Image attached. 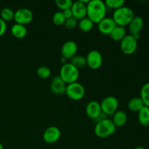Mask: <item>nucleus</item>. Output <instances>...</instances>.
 <instances>
[{"mask_svg":"<svg viewBox=\"0 0 149 149\" xmlns=\"http://www.w3.org/2000/svg\"><path fill=\"white\" fill-rule=\"evenodd\" d=\"M7 30V23L0 17V36H3Z\"/></svg>","mask_w":149,"mask_h":149,"instance_id":"7c9ffc66","label":"nucleus"},{"mask_svg":"<svg viewBox=\"0 0 149 149\" xmlns=\"http://www.w3.org/2000/svg\"><path fill=\"white\" fill-rule=\"evenodd\" d=\"M126 29L125 27L116 26L111 33L110 36L111 39L115 42H121L126 36Z\"/></svg>","mask_w":149,"mask_h":149,"instance_id":"aec40b11","label":"nucleus"},{"mask_svg":"<svg viewBox=\"0 0 149 149\" xmlns=\"http://www.w3.org/2000/svg\"><path fill=\"white\" fill-rule=\"evenodd\" d=\"M77 24H78L77 20H76L74 17H71V18L66 19L65 20L64 26H65V29H68V30H73L74 29H75Z\"/></svg>","mask_w":149,"mask_h":149,"instance_id":"c756f323","label":"nucleus"},{"mask_svg":"<svg viewBox=\"0 0 149 149\" xmlns=\"http://www.w3.org/2000/svg\"><path fill=\"white\" fill-rule=\"evenodd\" d=\"M78 26L81 31L89 32L93 29L94 23L90 19H89L88 17H86L79 20V22L78 23Z\"/></svg>","mask_w":149,"mask_h":149,"instance_id":"4be33fe9","label":"nucleus"},{"mask_svg":"<svg viewBox=\"0 0 149 149\" xmlns=\"http://www.w3.org/2000/svg\"><path fill=\"white\" fill-rule=\"evenodd\" d=\"M66 84L62 80L59 76H56L52 79L50 84V90L52 93L57 95H62L65 94Z\"/></svg>","mask_w":149,"mask_h":149,"instance_id":"2eb2a0df","label":"nucleus"},{"mask_svg":"<svg viewBox=\"0 0 149 149\" xmlns=\"http://www.w3.org/2000/svg\"><path fill=\"white\" fill-rule=\"evenodd\" d=\"M63 14L64 17H65V19H69V18H71V17H73V14L71 9H68V10H63Z\"/></svg>","mask_w":149,"mask_h":149,"instance_id":"2f4dec72","label":"nucleus"},{"mask_svg":"<svg viewBox=\"0 0 149 149\" xmlns=\"http://www.w3.org/2000/svg\"><path fill=\"white\" fill-rule=\"evenodd\" d=\"M98 30L104 35H110L112 31L116 28V24L112 17H105L98 23Z\"/></svg>","mask_w":149,"mask_h":149,"instance_id":"dca6fc26","label":"nucleus"},{"mask_svg":"<svg viewBox=\"0 0 149 149\" xmlns=\"http://www.w3.org/2000/svg\"><path fill=\"white\" fill-rule=\"evenodd\" d=\"M125 4V1L124 0H106L105 1L106 7H109L115 10L124 7Z\"/></svg>","mask_w":149,"mask_h":149,"instance_id":"393cba45","label":"nucleus"},{"mask_svg":"<svg viewBox=\"0 0 149 149\" xmlns=\"http://www.w3.org/2000/svg\"><path fill=\"white\" fill-rule=\"evenodd\" d=\"M66 61L67 60L65 59V58H61V62H63V63H64V64L65 63H66Z\"/></svg>","mask_w":149,"mask_h":149,"instance_id":"473e14b6","label":"nucleus"},{"mask_svg":"<svg viewBox=\"0 0 149 149\" xmlns=\"http://www.w3.org/2000/svg\"><path fill=\"white\" fill-rule=\"evenodd\" d=\"M127 106L131 111L139 112L145 106V105L141 97H135L129 100Z\"/></svg>","mask_w":149,"mask_h":149,"instance_id":"a211bd4d","label":"nucleus"},{"mask_svg":"<svg viewBox=\"0 0 149 149\" xmlns=\"http://www.w3.org/2000/svg\"><path fill=\"white\" fill-rule=\"evenodd\" d=\"M141 98L145 106L149 107V82L143 84L141 90Z\"/></svg>","mask_w":149,"mask_h":149,"instance_id":"b1692460","label":"nucleus"},{"mask_svg":"<svg viewBox=\"0 0 149 149\" xmlns=\"http://www.w3.org/2000/svg\"><path fill=\"white\" fill-rule=\"evenodd\" d=\"M65 17H64L63 12H56L55 14L53 15L52 17V22L55 26H61L64 25L65 22Z\"/></svg>","mask_w":149,"mask_h":149,"instance_id":"bb28decb","label":"nucleus"},{"mask_svg":"<svg viewBox=\"0 0 149 149\" xmlns=\"http://www.w3.org/2000/svg\"><path fill=\"white\" fill-rule=\"evenodd\" d=\"M0 149H4V146H3V145L1 143H0Z\"/></svg>","mask_w":149,"mask_h":149,"instance_id":"f704fd0d","label":"nucleus"},{"mask_svg":"<svg viewBox=\"0 0 149 149\" xmlns=\"http://www.w3.org/2000/svg\"><path fill=\"white\" fill-rule=\"evenodd\" d=\"M138 121L144 127L149 126V107L144 106L138 112Z\"/></svg>","mask_w":149,"mask_h":149,"instance_id":"412c9836","label":"nucleus"},{"mask_svg":"<svg viewBox=\"0 0 149 149\" xmlns=\"http://www.w3.org/2000/svg\"><path fill=\"white\" fill-rule=\"evenodd\" d=\"M14 14L15 12L12 9L5 7V8H3L1 10L0 15H1V18L6 22L14 19Z\"/></svg>","mask_w":149,"mask_h":149,"instance_id":"a878e982","label":"nucleus"},{"mask_svg":"<svg viewBox=\"0 0 149 149\" xmlns=\"http://www.w3.org/2000/svg\"><path fill=\"white\" fill-rule=\"evenodd\" d=\"M59 77L67 84L77 82L79 77V70L71 63H66L61 68Z\"/></svg>","mask_w":149,"mask_h":149,"instance_id":"20e7f679","label":"nucleus"},{"mask_svg":"<svg viewBox=\"0 0 149 149\" xmlns=\"http://www.w3.org/2000/svg\"><path fill=\"white\" fill-rule=\"evenodd\" d=\"M78 50L77 45L73 41H67L61 47V55L63 58L66 60L71 59L77 54Z\"/></svg>","mask_w":149,"mask_h":149,"instance_id":"ddd939ff","label":"nucleus"},{"mask_svg":"<svg viewBox=\"0 0 149 149\" xmlns=\"http://www.w3.org/2000/svg\"><path fill=\"white\" fill-rule=\"evenodd\" d=\"M116 127L112 120L104 119L96 123L95 127V134L100 138H105L111 136L116 132Z\"/></svg>","mask_w":149,"mask_h":149,"instance_id":"7ed1b4c3","label":"nucleus"},{"mask_svg":"<svg viewBox=\"0 0 149 149\" xmlns=\"http://www.w3.org/2000/svg\"><path fill=\"white\" fill-rule=\"evenodd\" d=\"M144 22L141 16H135L130 23L129 31L130 35L133 36L137 39H139L140 33L143 28Z\"/></svg>","mask_w":149,"mask_h":149,"instance_id":"f8f14e48","label":"nucleus"},{"mask_svg":"<svg viewBox=\"0 0 149 149\" xmlns=\"http://www.w3.org/2000/svg\"><path fill=\"white\" fill-rule=\"evenodd\" d=\"M33 19V13L27 8H20L15 12L14 20L17 24L26 26L29 24Z\"/></svg>","mask_w":149,"mask_h":149,"instance_id":"6e6552de","label":"nucleus"},{"mask_svg":"<svg viewBox=\"0 0 149 149\" xmlns=\"http://www.w3.org/2000/svg\"><path fill=\"white\" fill-rule=\"evenodd\" d=\"M112 122L116 127H121L127 123V115L123 111H117L113 113Z\"/></svg>","mask_w":149,"mask_h":149,"instance_id":"f3484780","label":"nucleus"},{"mask_svg":"<svg viewBox=\"0 0 149 149\" xmlns=\"http://www.w3.org/2000/svg\"><path fill=\"white\" fill-rule=\"evenodd\" d=\"M134 17L135 15L133 10L130 7L124 6L113 12L112 18L114 20L116 26L125 27L130 24Z\"/></svg>","mask_w":149,"mask_h":149,"instance_id":"f03ea898","label":"nucleus"},{"mask_svg":"<svg viewBox=\"0 0 149 149\" xmlns=\"http://www.w3.org/2000/svg\"><path fill=\"white\" fill-rule=\"evenodd\" d=\"M61 135V132L59 128L55 126H51L47 128L44 132L43 140L47 143H55L58 141Z\"/></svg>","mask_w":149,"mask_h":149,"instance_id":"9b49d317","label":"nucleus"},{"mask_svg":"<svg viewBox=\"0 0 149 149\" xmlns=\"http://www.w3.org/2000/svg\"><path fill=\"white\" fill-rule=\"evenodd\" d=\"M89 1H76L73 3L71 10L73 17L76 20H81L87 17V4Z\"/></svg>","mask_w":149,"mask_h":149,"instance_id":"1a4fd4ad","label":"nucleus"},{"mask_svg":"<svg viewBox=\"0 0 149 149\" xmlns=\"http://www.w3.org/2000/svg\"><path fill=\"white\" fill-rule=\"evenodd\" d=\"M74 1L72 0H56L55 4L58 6V7L63 11L68 9H71L73 5Z\"/></svg>","mask_w":149,"mask_h":149,"instance_id":"c85d7f7f","label":"nucleus"},{"mask_svg":"<svg viewBox=\"0 0 149 149\" xmlns=\"http://www.w3.org/2000/svg\"><path fill=\"white\" fill-rule=\"evenodd\" d=\"M87 65L93 70L98 69L103 64V57L97 50H91L88 52L87 57Z\"/></svg>","mask_w":149,"mask_h":149,"instance_id":"9d476101","label":"nucleus"},{"mask_svg":"<svg viewBox=\"0 0 149 149\" xmlns=\"http://www.w3.org/2000/svg\"><path fill=\"white\" fill-rule=\"evenodd\" d=\"M135 149H146V148H143V147H142V146H138V147H136Z\"/></svg>","mask_w":149,"mask_h":149,"instance_id":"72a5a7b5","label":"nucleus"},{"mask_svg":"<svg viewBox=\"0 0 149 149\" xmlns=\"http://www.w3.org/2000/svg\"><path fill=\"white\" fill-rule=\"evenodd\" d=\"M71 63L78 69L84 68L87 65L86 57L83 56V55H75L74 58L71 59Z\"/></svg>","mask_w":149,"mask_h":149,"instance_id":"5701e85b","label":"nucleus"},{"mask_svg":"<svg viewBox=\"0 0 149 149\" xmlns=\"http://www.w3.org/2000/svg\"><path fill=\"white\" fill-rule=\"evenodd\" d=\"M27 29H26V26H23V25L15 24L13 25L11 28V33L14 37L17 38V39H23L27 34Z\"/></svg>","mask_w":149,"mask_h":149,"instance_id":"6ab92c4d","label":"nucleus"},{"mask_svg":"<svg viewBox=\"0 0 149 149\" xmlns=\"http://www.w3.org/2000/svg\"><path fill=\"white\" fill-rule=\"evenodd\" d=\"M36 74L39 78L45 79H47L50 77L51 70L47 66H41L36 70Z\"/></svg>","mask_w":149,"mask_h":149,"instance_id":"cd10ccee","label":"nucleus"},{"mask_svg":"<svg viewBox=\"0 0 149 149\" xmlns=\"http://www.w3.org/2000/svg\"><path fill=\"white\" fill-rule=\"evenodd\" d=\"M86 113L90 119L97 120V118L103 113L100 103L95 100H93L87 103L86 106Z\"/></svg>","mask_w":149,"mask_h":149,"instance_id":"4468645a","label":"nucleus"},{"mask_svg":"<svg viewBox=\"0 0 149 149\" xmlns=\"http://www.w3.org/2000/svg\"><path fill=\"white\" fill-rule=\"evenodd\" d=\"M120 47L125 55H132L138 48V39L130 34L126 35V36L121 41Z\"/></svg>","mask_w":149,"mask_h":149,"instance_id":"423d86ee","label":"nucleus"},{"mask_svg":"<svg viewBox=\"0 0 149 149\" xmlns=\"http://www.w3.org/2000/svg\"><path fill=\"white\" fill-rule=\"evenodd\" d=\"M65 95L73 100H80L85 95V89L79 82L71 83L67 85Z\"/></svg>","mask_w":149,"mask_h":149,"instance_id":"39448f33","label":"nucleus"},{"mask_svg":"<svg viewBox=\"0 0 149 149\" xmlns=\"http://www.w3.org/2000/svg\"><path fill=\"white\" fill-rule=\"evenodd\" d=\"M101 110L104 114L112 115L117 111L119 107V101L113 96H108L102 100L100 103Z\"/></svg>","mask_w":149,"mask_h":149,"instance_id":"0eeeda50","label":"nucleus"},{"mask_svg":"<svg viewBox=\"0 0 149 149\" xmlns=\"http://www.w3.org/2000/svg\"><path fill=\"white\" fill-rule=\"evenodd\" d=\"M106 7L101 0H91L87 4V17L94 23H98L106 17Z\"/></svg>","mask_w":149,"mask_h":149,"instance_id":"f257e3e1","label":"nucleus"}]
</instances>
